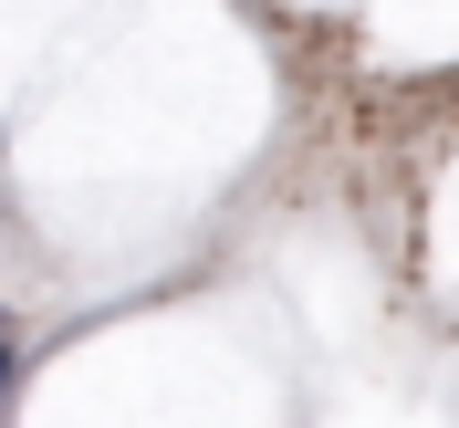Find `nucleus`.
<instances>
[{"label": "nucleus", "instance_id": "nucleus-1", "mask_svg": "<svg viewBox=\"0 0 459 428\" xmlns=\"http://www.w3.org/2000/svg\"><path fill=\"white\" fill-rule=\"evenodd\" d=\"M11 366H22V355H11V324H0V407H11Z\"/></svg>", "mask_w": 459, "mask_h": 428}]
</instances>
